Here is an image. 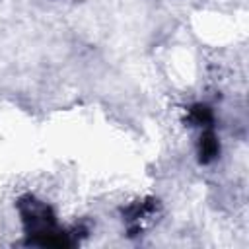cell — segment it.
I'll return each mask as SVG.
<instances>
[{"mask_svg":"<svg viewBox=\"0 0 249 249\" xmlns=\"http://www.w3.org/2000/svg\"><path fill=\"white\" fill-rule=\"evenodd\" d=\"M216 150H218V146H216V142H214V136H212V134L204 136V140H202V144H200V154L204 156V160H210V158L216 154Z\"/></svg>","mask_w":249,"mask_h":249,"instance_id":"1","label":"cell"}]
</instances>
